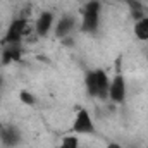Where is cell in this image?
I'll list each match as a JSON object with an SVG mask.
<instances>
[{"instance_id":"1","label":"cell","mask_w":148,"mask_h":148,"mask_svg":"<svg viewBox=\"0 0 148 148\" xmlns=\"http://www.w3.org/2000/svg\"><path fill=\"white\" fill-rule=\"evenodd\" d=\"M100 10L102 5L98 0H90L83 7V16H81V29L84 33H95L100 26Z\"/></svg>"},{"instance_id":"2","label":"cell","mask_w":148,"mask_h":148,"mask_svg":"<svg viewBox=\"0 0 148 148\" xmlns=\"http://www.w3.org/2000/svg\"><path fill=\"white\" fill-rule=\"evenodd\" d=\"M28 23H29V21H28L26 17H17V19H14V21L9 24L5 35H3V38H2V45L21 43L23 38H24V31H26Z\"/></svg>"},{"instance_id":"3","label":"cell","mask_w":148,"mask_h":148,"mask_svg":"<svg viewBox=\"0 0 148 148\" xmlns=\"http://www.w3.org/2000/svg\"><path fill=\"white\" fill-rule=\"evenodd\" d=\"M74 134H93L95 133V122L86 109H79L73 122Z\"/></svg>"},{"instance_id":"4","label":"cell","mask_w":148,"mask_h":148,"mask_svg":"<svg viewBox=\"0 0 148 148\" xmlns=\"http://www.w3.org/2000/svg\"><path fill=\"white\" fill-rule=\"evenodd\" d=\"M127 88H126V79L122 74H115L109 86V100L114 103H122L126 100Z\"/></svg>"},{"instance_id":"5","label":"cell","mask_w":148,"mask_h":148,"mask_svg":"<svg viewBox=\"0 0 148 148\" xmlns=\"http://www.w3.org/2000/svg\"><path fill=\"white\" fill-rule=\"evenodd\" d=\"M53 21H55L53 14L50 10H43L38 16V19L35 21V33H36L38 36H47L50 33L52 26H53Z\"/></svg>"},{"instance_id":"6","label":"cell","mask_w":148,"mask_h":148,"mask_svg":"<svg viewBox=\"0 0 148 148\" xmlns=\"http://www.w3.org/2000/svg\"><path fill=\"white\" fill-rule=\"evenodd\" d=\"M74 28H76V19H74V16L66 14V16H62V17L59 19V23H57V26H55V36L60 38V40L71 36V33H73Z\"/></svg>"},{"instance_id":"7","label":"cell","mask_w":148,"mask_h":148,"mask_svg":"<svg viewBox=\"0 0 148 148\" xmlns=\"http://www.w3.org/2000/svg\"><path fill=\"white\" fill-rule=\"evenodd\" d=\"M95 81H97V98L107 100V98H109V86H110V81H109L105 71L97 69V71H95Z\"/></svg>"},{"instance_id":"8","label":"cell","mask_w":148,"mask_h":148,"mask_svg":"<svg viewBox=\"0 0 148 148\" xmlns=\"http://www.w3.org/2000/svg\"><path fill=\"white\" fill-rule=\"evenodd\" d=\"M0 140H2V143L5 147H16L19 143V140H21V134H19V131L16 127L3 126V127H0Z\"/></svg>"},{"instance_id":"9","label":"cell","mask_w":148,"mask_h":148,"mask_svg":"<svg viewBox=\"0 0 148 148\" xmlns=\"http://www.w3.org/2000/svg\"><path fill=\"white\" fill-rule=\"evenodd\" d=\"M21 43H14V45H3V52H2V62L3 64H10V62H17L21 60Z\"/></svg>"},{"instance_id":"10","label":"cell","mask_w":148,"mask_h":148,"mask_svg":"<svg viewBox=\"0 0 148 148\" xmlns=\"http://www.w3.org/2000/svg\"><path fill=\"white\" fill-rule=\"evenodd\" d=\"M134 36L141 41H148V16H145L143 19L136 21L134 24Z\"/></svg>"},{"instance_id":"11","label":"cell","mask_w":148,"mask_h":148,"mask_svg":"<svg viewBox=\"0 0 148 148\" xmlns=\"http://www.w3.org/2000/svg\"><path fill=\"white\" fill-rule=\"evenodd\" d=\"M84 84H86V91L91 98H97V81H95V71H90L84 77Z\"/></svg>"},{"instance_id":"12","label":"cell","mask_w":148,"mask_h":148,"mask_svg":"<svg viewBox=\"0 0 148 148\" xmlns=\"http://www.w3.org/2000/svg\"><path fill=\"white\" fill-rule=\"evenodd\" d=\"M59 148H79V140H77V136H76V134L64 136Z\"/></svg>"},{"instance_id":"13","label":"cell","mask_w":148,"mask_h":148,"mask_svg":"<svg viewBox=\"0 0 148 148\" xmlns=\"http://www.w3.org/2000/svg\"><path fill=\"white\" fill-rule=\"evenodd\" d=\"M19 100H21L24 105H35V103H36V97H35L33 93L26 91V90H23V91L19 93Z\"/></svg>"},{"instance_id":"14","label":"cell","mask_w":148,"mask_h":148,"mask_svg":"<svg viewBox=\"0 0 148 148\" xmlns=\"http://www.w3.org/2000/svg\"><path fill=\"white\" fill-rule=\"evenodd\" d=\"M107 148H122V147H121L119 143H109V145H107Z\"/></svg>"},{"instance_id":"15","label":"cell","mask_w":148,"mask_h":148,"mask_svg":"<svg viewBox=\"0 0 148 148\" xmlns=\"http://www.w3.org/2000/svg\"><path fill=\"white\" fill-rule=\"evenodd\" d=\"M2 83H3V79H2V77H0V88H2Z\"/></svg>"}]
</instances>
